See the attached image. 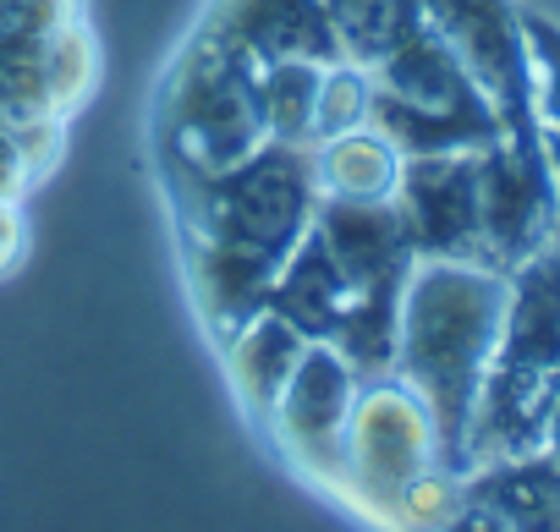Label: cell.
<instances>
[{"label":"cell","instance_id":"obj_1","mask_svg":"<svg viewBox=\"0 0 560 532\" xmlns=\"http://www.w3.org/2000/svg\"><path fill=\"white\" fill-rule=\"evenodd\" d=\"M176 198L192 236L203 319L220 341H231L264 308L280 263L314 225V159L298 143H258L231 170H176Z\"/></svg>","mask_w":560,"mask_h":532},{"label":"cell","instance_id":"obj_2","mask_svg":"<svg viewBox=\"0 0 560 532\" xmlns=\"http://www.w3.org/2000/svg\"><path fill=\"white\" fill-rule=\"evenodd\" d=\"M511 275L462 258H418L401 286V330H396V379L418 395L434 428L440 472H467V428L472 406L500 341Z\"/></svg>","mask_w":560,"mask_h":532},{"label":"cell","instance_id":"obj_3","mask_svg":"<svg viewBox=\"0 0 560 532\" xmlns=\"http://www.w3.org/2000/svg\"><path fill=\"white\" fill-rule=\"evenodd\" d=\"M165 143H171V170L192 176L231 170L258 143H269L258 116V67L242 61L214 34H203L182 56L165 88Z\"/></svg>","mask_w":560,"mask_h":532},{"label":"cell","instance_id":"obj_4","mask_svg":"<svg viewBox=\"0 0 560 532\" xmlns=\"http://www.w3.org/2000/svg\"><path fill=\"white\" fill-rule=\"evenodd\" d=\"M440 472L434 461V428L429 412L418 406V395L385 374V379H363L352 417H347V461H341V483L369 516L390 521L401 532L407 505L418 499V488Z\"/></svg>","mask_w":560,"mask_h":532},{"label":"cell","instance_id":"obj_5","mask_svg":"<svg viewBox=\"0 0 560 532\" xmlns=\"http://www.w3.org/2000/svg\"><path fill=\"white\" fill-rule=\"evenodd\" d=\"M418 12L494 105L505 138L538 143L544 132L533 116V61L522 39V12H511V0H418Z\"/></svg>","mask_w":560,"mask_h":532},{"label":"cell","instance_id":"obj_6","mask_svg":"<svg viewBox=\"0 0 560 532\" xmlns=\"http://www.w3.org/2000/svg\"><path fill=\"white\" fill-rule=\"evenodd\" d=\"M478 230L489 263L505 275L560 230V192L549 176L544 138H494L489 149H478Z\"/></svg>","mask_w":560,"mask_h":532},{"label":"cell","instance_id":"obj_7","mask_svg":"<svg viewBox=\"0 0 560 532\" xmlns=\"http://www.w3.org/2000/svg\"><path fill=\"white\" fill-rule=\"evenodd\" d=\"M390 198L401 209V225H407V241H412L418 258L489 263L483 230H478V149L401 159Z\"/></svg>","mask_w":560,"mask_h":532},{"label":"cell","instance_id":"obj_8","mask_svg":"<svg viewBox=\"0 0 560 532\" xmlns=\"http://www.w3.org/2000/svg\"><path fill=\"white\" fill-rule=\"evenodd\" d=\"M358 374L341 363L336 346L308 341L303 363L292 368L287 390H280L269 423L287 439L292 461L308 466L319 483H341V461H347V417L358 401Z\"/></svg>","mask_w":560,"mask_h":532},{"label":"cell","instance_id":"obj_9","mask_svg":"<svg viewBox=\"0 0 560 532\" xmlns=\"http://www.w3.org/2000/svg\"><path fill=\"white\" fill-rule=\"evenodd\" d=\"M209 34L253 67H264V61H319V67L347 61L325 0H220Z\"/></svg>","mask_w":560,"mask_h":532},{"label":"cell","instance_id":"obj_10","mask_svg":"<svg viewBox=\"0 0 560 532\" xmlns=\"http://www.w3.org/2000/svg\"><path fill=\"white\" fill-rule=\"evenodd\" d=\"M314 236L336 258L347 292H369L380 281H396V275H407L418 263L396 198H325L319 192Z\"/></svg>","mask_w":560,"mask_h":532},{"label":"cell","instance_id":"obj_11","mask_svg":"<svg viewBox=\"0 0 560 532\" xmlns=\"http://www.w3.org/2000/svg\"><path fill=\"white\" fill-rule=\"evenodd\" d=\"M462 499L500 516L511 532H560V461L544 450L462 472Z\"/></svg>","mask_w":560,"mask_h":532},{"label":"cell","instance_id":"obj_12","mask_svg":"<svg viewBox=\"0 0 560 532\" xmlns=\"http://www.w3.org/2000/svg\"><path fill=\"white\" fill-rule=\"evenodd\" d=\"M347 297H352V292H347L341 270H336V258L325 252V241H319L314 225H308L303 241L292 247V258L280 263V275H275L264 308L280 314L303 341H330V330H336Z\"/></svg>","mask_w":560,"mask_h":532},{"label":"cell","instance_id":"obj_13","mask_svg":"<svg viewBox=\"0 0 560 532\" xmlns=\"http://www.w3.org/2000/svg\"><path fill=\"white\" fill-rule=\"evenodd\" d=\"M225 352H231V379H236L242 401H247L258 417H269L275 401H280V390H287V379H292V368L303 363L308 341H303L287 319H280V314L258 308V314L225 341Z\"/></svg>","mask_w":560,"mask_h":532},{"label":"cell","instance_id":"obj_14","mask_svg":"<svg viewBox=\"0 0 560 532\" xmlns=\"http://www.w3.org/2000/svg\"><path fill=\"white\" fill-rule=\"evenodd\" d=\"M401 286H407V275L380 281V286H369V292H352L347 308H341V319H336V330H330V341H325V346L341 352V363H347L358 379H385V374L396 368Z\"/></svg>","mask_w":560,"mask_h":532},{"label":"cell","instance_id":"obj_15","mask_svg":"<svg viewBox=\"0 0 560 532\" xmlns=\"http://www.w3.org/2000/svg\"><path fill=\"white\" fill-rule=\"evenodd\" d=\"M308 159H314V187L325 198H390L401 176V154L374 127L325 138L308 149Z\"/></svg>","mask_w":560,"mask_h":532},{"label":"cell","instance_id":"obj_16","mask_svg":"<svg viewBox=\"0 0 560 532\" xmlns=\"http://www.w3.org/2000/svg\"><path fill=\"white\" fill-rule=\"evenodd\" d=\"M319 61H264L258 67V116L269 143H314V110H319Z\"/></svg>","mask_w":560,"mask_h":532},{"label":"cell","instance_id":"obj_17","mask_svg":"<svg viewBox=\"0 0 560 532\" xmlns=\"http://www.w3.org/2000/svg\"><path fill=\"white\" fill-rule=\"evenodd\" d=\"M522 39L533 61V116H544L549 132H560V28L522 12Z\"/></svg>","mask_w":560,"mask_h":532},{"label":"cell","instance_id":"obj_18","mask_svg":"<svg viewBox=\"0 0 560 532\" xmlns=\"http://www.w3.org/2000/svg\"><path fill=\"white\" fill-rule=\"evenodd\" d=\"M440 532H511V527H505L500 516H489L483 505H467V499H462V505L440 521Z\"/></svg>","mask_w":560,"mask_h":532},{"label":"cell","instance_id":"obj_19","mask_svg":"<svg viewBox=\"0 0 560 532\" xmlns=\"http://www.w3.org/2000/svg\"><path fill=\"white\" fill-rule=\"evenodd\" d=\"M544 456L560 461V395H555V406H549V417H544Z\"/></svg>","mask_w":560,"mask_h":532},{"label":"cell","instance_id":"obj_20","mask_svg":"<svg viewBox=\"0 0 560 532\" xmlns=\"http://www.w3.org/2000/svg\"><path fill=\"white\" fill-rule=\"evenodd\" d=\"M544 154H549V176H555V192H560V132H544Z\"/></svg>","mask_w":560,"mask_h":532}]
</instances>
